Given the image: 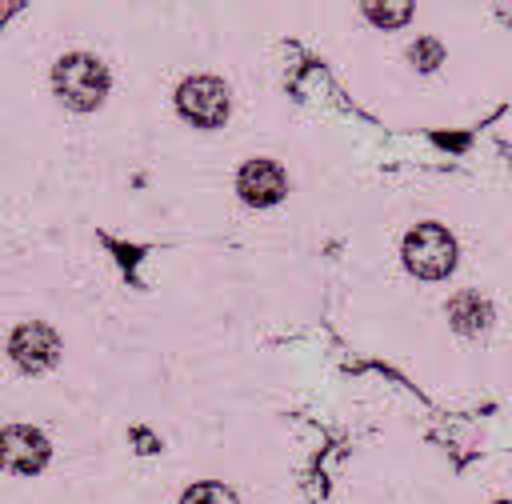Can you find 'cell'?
<instances>
[{
	"label": "cell",
	"instance_id": "3957f363",
	"mask_svg": "<svg viewBox=\"0 0 512 504\" xmlns=\"http://www.w3.org/2000/svg\"><path fill=\"white\" fill-rule=\"evenodd\" d=\"M176 104L200 128H216V124L228 120V88L216 76H192V80H184L180 92H176Z\"/></svg>",
	"mask_w": 512,
	"mask_h": 504
},
{
	"label": "cell",
	"instance_id": "8fae6325",
	"mask_svg": "<svg viewBox=\"0 0 512 504\" xmlns=\"http://www.w3.org/2000/svg\"><path fill=\"white\" fill-rule=\"evenodd\" d=\"M496 504H512V500H496Z\"/></svg>",
	"mask_w": 512,
	"mask_h": 504
},
{
	"label": "cell",
	"instance_id": "52a82bcc",
	"mask_svg": "<svg viewBox=\"0 0 512 504\" xmlns=\"http://www.w3.org/2000/svg\"><path fill=\"white\" fill-rule=\"evenodd\" d=\"M452 324H456V332H464V336H476L480 328H488V324H492V308H488L480 296H472V292H460V296L452 300Z\"/></svg>",
	"mask_w": 512,
	"mask_h": 504
},
{
	"label": "cell",
	"instance_id": "7a4b0ae2",
	"mask_svg": "<svg viewBox=\"0 0 512 504\" xmlns=\"http://www.w3.org/2000/svg\"><path fill=\"white\" fill-rule=\"evenodd\" d=\"M404 264L424 280H440L456 264V240L440 224H416L404 236Z\"/></svg>",
	"mask_w": 512,
	"mask_h": 504
},
{
	"label": "cell",
	"instance_id": "5b68a950",
	"mask_svg": "<svg viewBox=\"0 0 512 504\" xmlns=\"http://www.w3.org/2000/svg\"><path fill=\"white\" fill-rule=\"evenodd\" d=\"M48 460V440L44 432L28 424H12L0 432V464L12 472H40Z\"/></svg>",
	"mask_w": 512,
	"mask_h": 504
},
{
	"label": "cell",
	"instance_id": "9c48e42d",
	"mask_svg": "<svg viewBox=\"0 0 512 504\" xmlns=\"http://www.w3.org/2000/svg\"><path fill=\"white\" fill-rule=\"evenodd\" d=\"M408 12H412V4H396V8H380V4H372V8H368V16H372L376 24H400Z\"/></svg>",
	"mask_w": 512,
	"mask_h": 504
},
{
	"label": "cell",
	"instance_id": "277c9868",
	"mask_svg": "<svg viewBox=\"0 0 512 504\" xmlns=\"http://www.w3.org/2000/svg\"><path fill=\"white\" fill-rule=\"evenodd\" d=\"M8 352L24 372H48L60 360V336L48 324H20L12 332Z\"/></svg>",
	"mask_w": 512,
	"mask_h": 504
},
{
	"label": "cell",
	"instance_id": "30bf717a",
	"mask_svg": "<svg viewBox=\"0 0 512 504\" xmlns=\"http://www.w3.org/2000/svg\"><path fill=\"white\" fill-rule=\"evenodd\" d=\"M412 60H416L420 68H436V64H440V44H436V40H420L416 52H412Z\"/></svg>",
	"mask_w": 512,
	"mask_h": 504
},
{
	"label": "cell",
	"instance_id": "ba28073f",
	"mask_svg": "<svg viewBox=\"0 0 512 504\" xmlns=\"http://www.w3.org/2000/svg\"><path fill=\"white\" fill-rule=\"evenodd\" d=\"M180 504H236V496H232V488H224L216 480H204V484H192Z\"/></svg>",
	"mask_w": 512,
	"mask_h": 504
},
{
	"label": "cell",
	"instance_id": "6da1fadb",
	"mask_svg": "<svg viewBox=\"0 0 512 504\" xmlns=\"http://www.w3.org/2000/svg\"><path fill=\"white\" fill-rule=\"evenodd\" d=\"M52 84H56V96H60L68 108L92 112V108L104 100V92H108V72H104V64H100L96 56L72 52V56H64V60L56 64Z\"/></svg>",
	"mask_w": 512,
	"mask_h": 504
},
{
	"label": "cell",
	"instance_id": "8992f818",
	"mask_svg": "<svg viewBox=\"0 0 512 504\" xmlns=\"http://www.w3.org/2000/svg\"><path fill=\"white\" fill-rule=\"evenodd\" d=\"M288 180H284V168L276 160H248L236 176V192L244 204L252 208H264V204H276L284 196Z\"/></svg>",
	"mask_w": 512,
	"mask_h": 504
}]
</instances>
